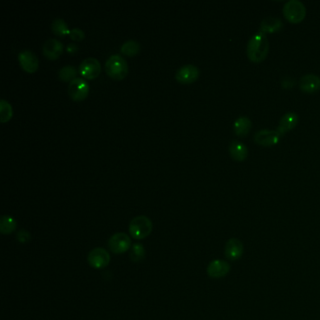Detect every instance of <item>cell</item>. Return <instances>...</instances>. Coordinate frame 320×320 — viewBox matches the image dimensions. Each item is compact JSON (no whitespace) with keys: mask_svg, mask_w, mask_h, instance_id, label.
<instances>
[{"mask_svg":"<svg viewBox=\"0 0 320 320\" xmlns=\"http://www.w3.org/2000/svg\"><path fill=\"white\" fill-rule=\"evenodd\" d=\"M64 50V45L63 43L58 39H49L46 40L42 47V52L43 55L45 56L50 60H56L59 59V57L62 55Z\"/></svg>","mask_w":320,"mask_h":320,"instance_id":"13","label":"cell"},{"mask_svg":"<svg viewBox=\"0 0 320 320\" xmlns=\"http://www.w3.org/2000/svg\"><path fill=\"white\" fill-rule=\"evenodd\" d=\"M152 222L147 216H136L129 224L130 235L135 240H143L151 235Z\"/></svg>","mask_w":320,"mask_h":320,"instance_id":"3","label":"cell"},{"mask_svg":"<svg viewBox=\"0 0 320 320\" xmlns=\"http://www.w3.org/2000/svg\"><path fill=\"white\" fill-rule=\"evenodd\" d=\"M299 122V115L296 112H288L286 113L279 121V125L276 129L277 132L283 136L287 131L294 129Z\"/></svg>","mask_w":320,"mask_h":320,"instance_id":"15","label":"cell"},{"mask_svg":"<svg viewBox=\"0 0 320 320\" xmlns=\"http://www.w3.org/2000/svg\"><path fill=\"white\" fill-rule=\"evenodd\" d=\"M79 47L78 45L74 44V43H70L68 44L66 47V51L69 54V55H74L76 53L78 52Z\"/></svg>","mask_w":320,"mask_h":320,"instance_id":"29","label":"cell"},{"mask_svg":"<svg viewBox=\"0 0 320 320\" xmlns=\"http://www.w3.org/2000/svg\"><path fill=\"white\" fill-rule=\"evenodd\" d=\"M69 36L74 41H81V40L85 39V33L80 28H73V29H72Z\"/></svg>","mask_w":320,"mask_h":320,"instance_id":"27","label":"cell"},{"mask_svg":"<svg viewBox=\"0 0 320 320\" xmlns=\"http://www.w3.org/2000/svg\"><path fill=\"white\" fill-rule=\"evenodd\" d=\"M105 72L113 80H123L129 72L128 63L119 54L112 55L105 62Z\"/></svg>","mask_w":320,"mask_h":320,"instance_id":"2","label":"cell"},{"mask_svg":"<svg viewBox=\"0 0 320 320\" xmlns=\"http://www.w3.org/2000/svg\"><path fill=\"white\" fill-rule=\"evenodd\" d=\"M244 247L242 242L236 238L228 240L224 246V255L230 261L241 259L243 255Z\"/></svg>","mask_w":320,"mask_h":320,"instance_id":"12","label":"cell"},{"mask_svg":"<svg viewBox=\"0 0 320 320\" xmlns=\"http://www.w3.org/2000/svg\"><path fill=\"white\" fill-rule=\"evenodd\" d=\"M111 257L109 253L104 248H95L89 252L87 255V262L92 268L100 269L107 267L110 263Z\"/></svg>","mask_w":320,"mask_h":320,"instance_id":"8","label":"cell"},{"mask_svg":"<svg viewBox=\"0 0 320 320\" xmlns=\"http://www.w3.org/2000/svg\"><path fill=\"white\" fill-rule=\"evenodd\" d=\"M51 29L52 32L59 36V37H64L66 35H70L71 30L69 29V26H67L65 21L62 18H56L51 24Z\"/></svg>","mask_w":320,"mask_h":320,"instance_id":"21","label":"cell"},{"mask_svg":"<svg viewBox=\"0 0 320 320\" xmlns=\"http://www.w3.org/2000/svg\"><path fill=\"white\" fill-rule=\"evenodd\" d=\"M20 65L24 71L28 73H34L38 71L39 60L37 56L31 50H23L18 55Z\"/></svg>","mask_w":320,"mask_h":320,"instance_id":"11","label":"cell"},{"mask_svg":"<svg viewBox=\"0 0 320 320\" xmlns=\"http://www.w3.org/2000/svg\"><path fill=\"white\" fill-rule=\"evenodd\" d=\"M120 52L128 57H134L140 52V44L134 39H129L121 45Z\"/></svg>","mask_w":320,"mask_h":320,"instance_id":"22","label":"cell"},{"mask_svg":"<svg viewBox=\"0 0 320 320\" xmlns=\"http://www.w3.org/2000/svg\"><path fill=\"white\" fill-rule=\"evenodd\" d=\"M77 71L75 67L72 65H66L62 67L59 72V78L62 82H72L76 78Z\"/></svg>","mask_w":320,"mask_h":320,"instance_id":"23","label":"cell"},{"mask_svg":"<svg viewBox=\"0 0 320 320\" xmlns=\"http://www.w3.org/2000/svg\"><path fill=\"white\" fill-rule=\"evenodd\" d=\"M228 151L230 156L238 162L244 161L249 154L248 148L246 147V145L243 144L240 141H237V140H233L230 143Z\"/></svg>","mask_w":320,"mask_h":320,"instance_id":"17","label":"cell"},{"mask_svg":"<svg viewBox=\"0 0 320 320\" xmlns=\"http://www.w3.org/2000/svg\"><path fill=\"white\" fill-rule=\"evenodd\" d=\"M281 135L277 132L276 130L269 129H262L260 131H256L254 135V141L259 146L263 147H271L278 144L280 141Z\"/></svg>","mask_w":320,"mask_h":320,"instance_id":"10","label":"cell"},{"mask_svg":"<svg viewBox=\"0 0 320 320\" xmlns=\"http://www.w3.org/2000/svg\"><path fill=\"white\" fill-rule=\"evenodd\" d=\"M13 107L9 102L2 99L0 101V121L1 123H6L13 118Z\"/></svg>","mask_w":320,"mask_h":320,"instance_id":"24","label":"cell"},{"mask_svg":"<svg viewBox=\"0 0 320 320\" xmlns=\"http://www.w3.org/2000/svg\"><path fill=\"white\" fill-rule=\"evenodd\" d=\"M16 240L20 243H27L31 240V235L29 233V231H27L26 229H20L19 231H17L16 233Z\"/></svg>","mask_w":320,"mask_h":320,"instance_id":"26","label":"cell"},{"mask_svg":"<svg viewBox=\"0 0 320 320\" xmlns=\"http://www.w3.org/2000/svg\"><path fill=\"white\" fill-rule=\"evenodd\" d=\"M300 88L305 93H314L320 89V76L314 73H308L300 80Z\"/></svg>","mask_w":320,"mask_h":320,"instance_id":"16","label":"cell"},{"mask_svg":"<svg viewBox=\"0 0 320 320\" xmlns=\"http://www.w3.org/2000/svg\"><path fill=\"white\" fill-rule=\"evenodd\" d=\"M146 257V249L141 243H134L132 244L130 253V258L132 262L138 263V262L144 260Z\"/></svg>","mask_w":320,"mask_h":320,"instance_id":"25","label":"cell"},{"mask_svg":"<svg viewBox=\"0 0 320 320\" xmlns=\"http://www.w3.org/2000/svg\"><path fill=\"white\" fill-rule=\"evenodd\" d=\"M283 26V22L279 17L268 16L262 20L259 26V31L265 34L278 32L279 30H281Z\"/></svg>","mask_w":320,"mask_h":320,"instance_id":"18","label":"cell"},{"mask_svg":"<svg viewBox=\"0 0 320 320\" xmlns=\"http://www.w3.org/2000/svg\"><path fill=\"white\" fill-rule=\"evenodd\" d=\"M269 42L265 33L258 31L248 40L246 53L248 59L255 63L262 62L268 56Z\"/></svg>","mask_w":320,"mask_h":320,"instance_id":"1","label":"cell"},{"mask_svg":"<svg viewBox=\"0 0 320 320\" xmlns=\"http://www.w3.org/2000/svg\"><path fill=\"white\" fill-rule=\"evenodd\" d=\"M252 120L247 116H241L236 119L233 125V130L238 136L245 138L252 130Z\"/></svg>","mask_w":320,"mask_h":320,"instance_id":"19","label":"cell"},{"mask_svg":"<svg viewBox=\"0 0 320 320\" xmlns=\"http://www.w3.org/2000/svg\"><path fill=\"white\" fill-rule=\"evenodd\" d=\"M199 74H200L199 69L196 65L186 64L180 67L176 71L175 77L178 83L182 85H187V84H192L196 82L199 77Z\"/></svg>","mask_w":320,"mask_h":320,"instance_id":"9","label":"cell"},{"mask_svg":"<svg viewBox=\"0 0 320 320\" xmlns=\"http://www.w3.org/2000/svg\"><path fill=\"white\" fill-rule=\"evenodd\" d=\"M68 93L75 102L84 101L88 96L89 85L84 78H75L69 84Z\"/></svg>","mask_w":320,"mask_h":320,"instance_id":"5","label":"cell"},{"mask_svg":"<svg viewBox=\"0 0 320 320\" xmlns=\"http://www.w3.org/2000/svg\"><path fill=\"white\" fill-rule=\"evenodd\" d=\"M131 241L126 233H117L112 236L108 241V247L114 254H124L131 248Z\"/></svg>","mask_w":320,"mask_h":320,"instance_id":"7","label":"cell"},{"mask_svg":"<svg viewBox=\"0 0 320 320\" xmlns=\"http://www.w3.org/2000/svg\"><path fill=\"white\" fill-rule=\"evenodd\" d=\"M102 72V66L98 59L95 58H87L84 59L79 66V72L84 79L97 78Z\"/></svg>","mask_w":320,"mask_h":320,"instance_id":"6","label":"cell"},{"mask_svg":"<svg viewBox=\"0 0 320 320\" xmlns=\"http://www.w3.org/2000/svg\"><path fill=\"white\" fill-rule=\"evenodd\" d=\"M286 19L292 24H299L306 16V8L301 0H288L283 7Z\"/></svg>","mask_w":320,"mask_h":320,"instance_id":"4","label":"cell"},{"mask_svg":"<svg viewBox=\"0 0 320 320\" xmlns=\"http://www.w3.org/2000/svg\"><path fill=\"white\" fill-rule=\"evenodd\" d=\"M230 271V265L224 260L215 259L210 262L207 268V273L210 278L219 279L228 275Z\"/></svg>","mask_w":320,"mask_h":320,"instance_id":"14","label":"cell"},{"mask_svg":"<svg viewBox=\"0 0 320 320\" xmlns=\"http://www.w3.org/2000/svg\"><path fill=\"white\" fill-rule=\"evenodd\" d=\"M295 80L294 78H292V77H290V76H285V77H283L281 80V85L283 88H285V89H290V88H292L295 85Z\"/></svg>","mask_w":320,"mask_h":320,"instance_id":"28","label":"cell"},{"mask_svg":"<svg viewBox=\"0 0 320 320\" xmlns=\"http://www.w3.org/2000/svg\"><path fill=\"white\" fill-rule=\"evenodd\" d=\"M17 226V222L13 219V217L8 215L1 216L0 219V232L3 235L12 234L15 231Z\"/></svg>","mask_w":320,"mask_h":320,"instance_id":"20","label":"cell"}]
</instances>
